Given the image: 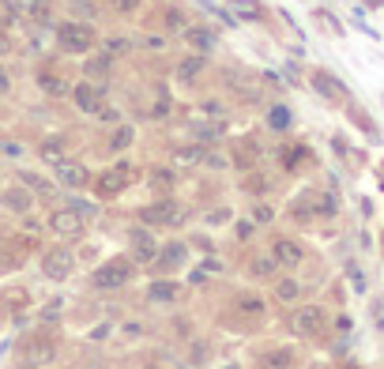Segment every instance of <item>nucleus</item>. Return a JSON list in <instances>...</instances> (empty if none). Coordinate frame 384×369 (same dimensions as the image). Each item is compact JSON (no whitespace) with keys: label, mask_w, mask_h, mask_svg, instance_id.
<instances>
[{"label":"nucleus","mask_w":384,"mask_h":369,"mask_svg":"<svg viewBox=\"0 0 384 369\" xmlns=\"http://www.w3.org/2000/svg\"><path fill=\"white\" fill-rule=\"evenodd\" d=\"M321 320H324V313H321V309H316V306H305V309H298V317H294V328L309 335V332L321 328Z\"/></svg>","instance_id":"1"},{"label":"nucleus","mask_w":384,"mask_h":369,"mask_svg":"<svg viewBox=\"0 0 384 369\" xmlns=\"http://www.w3.org/2000/svg\"><path fill=\"white\" fill-rule=\"evenodd\" d=\"M275 260H279L283 268H298V264H302L298 242H279V245H275Z\"/></svg>","instance_id":"2"},{"label":"nucleus","mask_w":384,"mask_h":369,"mask_svg":"<svg viewBox=\"0 0 384 369\" xmlns=\"http://www.w3.org/2000/svg\"><path fill=\"white\" fill-rule=\"evenodd\" d=\"M287 365H290L287 351H275V358H264V369H287Z\"/></svg>","instance_id":"3"},{"label":"nucleus","mask_w":384,"mask_h":369,"mask_svg":"<svg viewBox=\"0 0 384 369\" xmlns=\"http://www.w3.org/2000/svg\"><path fill=\"white\" fill-rule=\"evenodd\" d=\"M298 294H302V290L294 287V283H283V287H279V298H283V301H294Z\"/></svg>","instance_id":"4"}]
</instances>
